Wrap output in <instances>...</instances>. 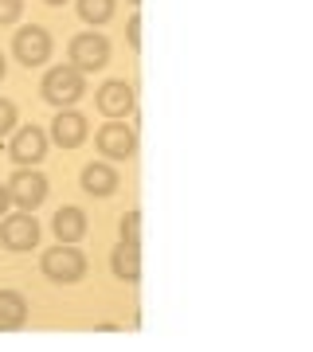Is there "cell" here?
I'll return each instance as SVG.
<instances>
[{
	"instance_id": "1",
	"label": "cell",
	"mask_w": 313,
	"mask_h": 352,
	"mask_svg": "<svg viewBox=\"0 0 313 352\" xmlns=\"http://www.w3.org/2000/svg\"><path fill=\"white\" fill-rule=\"evenodd\" d=\"M39 270H43L51 282H59V286H75V282H83V274H87V254L78 251L75 243H59V247L43 251Z\"/></svg>"
},
{
	"instance_id": "2",
	"label": "cell",
	"mask_w": 313,
	"mask_h": 352,
	"mask_svg": "<svg viewBox=\"0 0 313 352\" xmlns=\"http://www.w3.org/2000/svg\"><path fill=\"white\" fill-rule=\"evenodd\" d=\"M39 94H43L55 110H67V106H75V102L87 94V78L78 75L71 63L51 67L47 75H43V82H39Z\"/></svg>"
},
{
	"instance_id": "3",
	"label": "cell",
	"mask_w": 313,
	"mask_h": 352,
	"mask_svg": "<svg viewBox=\"0 0 313 352\" xmlns=\"http://www.w3.org/2000/svg\"><path fill=\"white\" fill-rule=\"evenodd\" d=\"M67 55H71V67H75L78 75H94V71H102V67L110 63V39L102 36V32H78L71 39Z\"/></svg>"
},
{
	"instance_id": "4",
	"label": "cell",
	"mask_w": 313,
	"mask_h": 352,
	"mask_svg": "<svg viewBox=\"0 0 313 352\" xmlns=\"http://www.w3.org/2000/svg\"><path fill=\"white\" fill-rule=\"evenodd\" d=\"M47 176L39 173L36 164H20L12 173V180H8V196H12V204L20 208V212H36L39 204L47 200Z\"/></svg>"
},
{
	"instance_id": "5",
	"label": "cell",
	"mask_w": 313,
	"mask_h": 352,
	"mask_svg": "<svg viewBox=\"0 0 313 352\" xmlns=\"http://www.w3.org/2000/svg\"><path fill=\"white\" fill-rule=\"evenodd\" d=\"M12 55L24 67H43L51 59V32L39 24H28L12 36Z\"/></svg>"
},
{
	"instance_id": "6",
	"label": "cell",
	"mask_w": 313,
	"mask_h": 352,
	"mask_svg": "<svg viewBox=\"0 0 313 352\" xmlns=\"http://www.w3.org/2000/svg\"><path fill=\"white\" fill-rule=\"evenodd\" d=\"M94 141H98V153L110 161H129L138 153V133H133V126H125V118H110Z\"/></svg>"
},
{
	"instance_id": "7",
	"label": "cell",
	"mask_w": 313,
	"mask_h": 352,
	"mask_svg": "<svg viewBox=\"0 0 313 352\" xmlns=\"http://www.w3.org/2000/svg\"><path fill=\"white\" fill-rule=\"evenodd\" d=\"M0 243L8 251H32L39 243V219L32 212H16L0 219Z\"/></svg>"
},
{
	"instance_id": "8",
	"label": "cell",
	"mask_w": 313,
	"mask_h": 352,
	"mask_svg": "<svg viewBox=\"0 0 313 352\" xmlns=\"http://www.w3.org/2000/svg\"><path fill=\"white\" fill-rule=\"evenodd\" d=\"M94 106H98L106 118H129L138 98H133V87L125 82V78H110V82H102L98 94H94Z\"/></svg>"
},
{
	"instance_id": "9",
	"label": "cell",
	"mask_w": 313,
	"mask_h": 352,
	"mask_svg": "<svg viewBox=\"0 0 313 352\" xmlns=\"http://www.w3.org/2000/svg\"><path fill=\"white\" fill-rule=\"evenodd\" d=\"M87 133H90V122L83 118L78 110H59L55 113V122H51V133H47V141H55L59 149H78L83 141H87Z\"/></svg>"
},
{
	"instance_id": "10",
	"label": "cell",
	"mask_w": 313,
	"mask_h": 352,
	"mask_svg": "<svg viewBox=\"0 0 313 352\" xmlns=\"http://www.w3.org/2000/svg\"><path fill=\"white\" fill-rule=\"evenodd\" d=\"M8 157H12L16 164H39L43 157H47V133H43L39 126L16 129L12 141H8Z\"/></svg>"
},
{
	"instance_id": "11",
	"label": "cell",
	"mask_w": 313,
	"mask_h": 352,
	"mask_svg": "<svg viewBox=\"0 0 313 352\" xmlns=\"http://www.w3.org/2000/svg\"><path fill=\"white\" fill-rule=\"evenodd\" d=\"M78 188L87 192V196H98V200H106V196H114L118 192V168L106 161H90L83 173H78Z\"/></svg>"
},
{
	"instance_id": "12",
	"label": "cell",
	"mask_w": 313,
	"mask_h": 352,
	"mask_svg": "<svg viewBox=\"0 0 313 352\" xmlns=\"http://www.w3.org/2000/svg\"><path fill=\"white\" fill-rule=\"evenodd\" d=\"M51 231H55V239H59V243H78L83 235H87V212L75 208V204H67V208L55 212Z\"/></svg>"
},
{
	"instance_id": "13",
	"label": "cell",
	"mask_w": 313,
	"mask_h": 352,
	"mask_svg": "<svg viewBox=\"0 0 313 352\" xmlns=\"http://www.w3.org/2000/svg\"><path fill=\"white\" fill-rule=\"evenodd\" d=\"M28 321V302L16 289H0V333H16Z\"/></svg>"
},
{
	"instance_id": "14",
	"label": "cell",
	"mask_w": 313,
	"mask_h": 352,
	"mask_svg": "<svg viewBox=\"0 0 313 352\" xmlns=\"http://www.w3.org/2000/svg\"><path fill=\"white\" fill-rule=\"evenodd\" d=\"M110 270L114 278H122V282H141V251L133 243H118V251L110 254Z\"/></svg>"
},
{
	"instance_id": "15",
	"label": "cell",
	"mask_w": 313,
	"mask_h": 352,
	"mask_svg": "<svg viewBox=\"0 0 313 352\" xmlns=\"http://www.w3.org/2000/svg\"><path fill=\"white\" fill-rule=\"evenodd\" d=\"M114 8H118L114 0H78V16H83L87 24H94V28L106 24V20L114 16Z\"/></svg>"
},
{
	"instance_id": "16",
	"label": "cell",
	"mask_w": 313,
	"mask_h": 352,
	"mask_svg": "<svg viewBox=\"0 0 313 352\" xmlns=\"http://www.w3.org/2000/svg\"><path fill=\"white\" fill-rule=\"evenodd\" d=\"M118 231H122V243H133V247H141V212H125Z\"/></svg>"
},
{
	"instance_id": "17",
	"label": "cell",
	"mask_w": 313,
	"mask_h": 352,
	"mask_svg": "<svg viewBox=\"0 0 313 352\" xmlns=\"http://www.w3.org/2000/svg\"><path fill=\"white\" fill-rule=\"evenodd\" d=\"M12 129H16V102L0 98V138H4V133H12Z\"/></svg>"
},
{
	"instance_id": "18",
	"label": "cell",
	"mask_w": 313,
	"mask_h": 352,
	"mask_svg": "<svg viewBox=\"0 0 313 352\" xmlns=\"http://www.w3.org/2000/svg\"><path fill=\"white\" fill-rule=\"evenodd\" d=\"M24 12V0H0V24H16Z\"/></svg>"
},
{
	"instance_id": "19",
	"label": "cell",
	"mask_w": 313,
	"mask_h": 352,
	"mask_svg": "<svg viewBox=\"0 0 313 352\" xmlns=\"http://www.w3.org/2000/svg\"><path fill=\"white\" fill-rule=\"evenodd\" d=\"M125 39H129V47L141 51V16H129V24H125Z\"/></svg>"
},
{
	"instance_id": "20",
	"label": "cell",
	"mask_w": 313,
	"mask_h": 352,
	"mask_svg": "<svg viewBox=\"0 0 313 352\" xmlns=\"http://www.w3.org/2000/svg\"><path fill=\"white\" fill-rule=\"evenodd\" d=\"M8 208H12V196H8V184H0V219L8 215Z\"/></svg>"
},
{
	"instance_id": "21",
	"label": "cell",
	"mask_w": 313,
	"mask_h": 352,
	"mask_svg": "<svg viewBox=\"0 0 313 352\" xmlns=\"http://www.w3.org/2000/svg\"><path fill=\"white\" fill-rule=\"evenodd\" d=\"M4 75H8V59L0 55V82H4Z\"/></svg>"
},
{
	"instance_id": "22",
	"label": "cell",
	"mask_w": 313,
	"mask_h": 352,
	"mask_svg": "<svg viewBox=\"0 0 313 352\" xmlns=\"http://www.w3.org/2000/svg\"><path fill=\"white\" fill-rule=\"evenodd\" d=\"M43 4H63V0H43Z\"/></svg>"
},
{
	"instance_id": "23",
	"label": "cell",
	"mask_w": 313,
	"mask_h": 352,
	"mask_svg": "<svg viewBox=\"0 0 313 352\" xmlns=\"http://www.w3.org/2000/svg\"><path fill=\"white\" fill-rule=\"evenodd\" d=\"M133 4H138V0H133Z\"/></svg>"
}]
</instances>
